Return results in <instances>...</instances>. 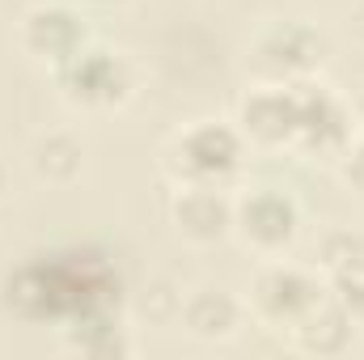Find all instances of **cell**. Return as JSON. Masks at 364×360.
Segmentation results:
<instances>
[{
    "label": "cell",
    "instance_id": "5",
    "mask_svg": "<svg viewBox=\"0 0 364 360\" xmlns=\"http://www.w3.org/2000/svg\"><path fill=\"white\" fill-rule=\"evenodd\" d=\"M301 225L305 212L284 186H250L233 195V238L259 259H284L296 246Z\"/></svg>",
    "mask_w": 364,
    "mask_h": 360
},
{
    "label": "cell",
    "instance_id": "8",
    "mask_svg": "<svg viewBox=\"0 0 364 360\" xmlns=\"http://www.w3.org/2000/svg\"><path fill=\"white\" fill-rule=\"evenodd\" d=\"M93 43V30L81 13V4L73 0H38L17 17V47L43 64V68H60L73 55H81Z\"/></svg>",
    "mask_w": 364,
    "mask_h": 360
},
{
    "label": "cell",
    "instance_id": "7",
    "mask_svg": "<svg viewBox=\"0 0 364 360\" xmlns=\"http://www.w3.org/2000/svg\"><path fill=\"white\" fill-rule=\"evenodd\" d=\"M356 140V115L352 102H343L331 85H322L318 77L296 81V157L309 162H339V153Z\"/></svg>",
    "mask_w": 364,
    "mask_h": 360
},
{
    "label": "cell",
    "instance_id": "15",
    "mask_svg": "<svg viewBox=\"0 0 364 360\" xmlns=\"http://www.w3.org/2000/svg\"><path fill=\"white\" fill-rule=\"evenodd\" d=\"M356 268H364V233L360 229H348V225L326 229L318 238V271L326 275V284Z\"/></svg>",
    "mask_w": 364,
    "mask_h": 360
},
{
    "label": "cell",
    "instance_id": "2",
    "mask_svg": "<svg viewBox=\"0 0 364 360\" xmlns=\"http://www.w3.org/2000/svg\"><path fill=\"white\" fill-rule=\"evenodd\" d=\"M250 144L237 123L225 119H195L174 132L161 149V174L174 186H233L246 170Z\"/></svg>",
    "mask_w": 364,
    "mask_h": 360
},
{
    "label": "cell",
    "instance_id": "13",
    "mask_svg": "<svg viewBox=\"0 0 364 360\" xmlns=\"http://www.w3.org/2000/svg\"><path fill=\"white\" fill-rule=\"evenodd\" d=\"M30 170H34V179L47 182V186H73L81 179V170H85L81 136H73L64 127L38 132L34 144H30Z\"/></svg>",
    "mask_w": 364,
    "mask_h": 360
},
{
    "label": "cell",
    "instance_id": "9",
    "mask_svg": "<svg viewBox=\"0 0 364 360\" xmlns=\"http://www.w3.org/2000/svg\"><path fill=\"white\" fill-rule=\"evenodd\" d=\"M233 123L250 149L292 153V144H296V85L259 81L255 90L242 93Z\"/></svg>",
    "mask_w": 364,
    "mask_h": 360
},
{
    "label": "cell",
    "instance_id": "12",
    "mask_svg": "<svg viewBox=\"0 0 364 360\" xmlns=\"http://www.w3.org/2000/svg\"><path fill=\"white\" fill-rule=\"evenodd\" d=\"M356 339V318L348 314V305L331 292L305 322H296L288 331V344L301 352V356H318V360H335L343 356Z\"/></svg>",
    "mask_w": 364,
    "mask_h": 360
},
{
    "label": "cell",
    "instance_id": "19",
    "mask_svg": "<svg viewBox=\"0 0 364 360\" xmlns=\"http://www.w3.org/2000/svg\"><path fill=\"white\" fill-rule=\"evenodd\" d=\"M77 4H93V9H123L127 0H77Z\"/></svg>",
    "mask_w": 364,
    "mask_h": 360
},
{
    "label": "cell",
    "instance_id": "1",
    "mask_svg": "<svg viewBox=\"0 0 364 360\" xmlns=\"http://www.w3.org/2000/svg\"><path fill=\"white\" fill-rule=\"evenodd\" d=\"M127 280L106 246L64 242L26 255L0 280V309L26 327L68 331L97 314H123Z\"/></svg>",
    "mask_w": 364,
    "mask_h": 360
},
{
    "label": "cell",
    "instance_id": "11",
    "mask_svg": "<svg viewBox=\"0 0 364 360\" xmlns=\"http://www.w3.org/2000/svg\"><path fill=\"white\" fill-rule=\"evenodd\" d=\"M246 301L233 297L229 288H195L191 297L178 301V322L191 339L203 344H229L246 327Z\"/></svg>",
    "mask_w": 364,
    "mask_h": 360
},
{
    "label": "cell",
    "instance_id": "6",
    "mask_svg": "<svg viewBox=\"0 0 364 360\" xmlns=\"http://www.w3.org/2000/svg\"><path fill=\"white\" fill-rule=\"evenodd\" d=\"M250 68L259 81H275V85H296V81H309L318 77L322 60H326V38L309 26V21H296V17H275L263 21L250 38Z\"/></svg>",
    "mask_w": 364,
    "mask_h": 360
},
{
    "label": "cell",
    "instance_id": "3",
    "mask_svg": "<svg viewBox=\"0 0 364 360\" xmlns=\"http://www.w3.org/2000/svg\"><path fill=\"white\" fill-rule=\"evenodd\" d=\"M51 77H55L60 102L68 110H77V115H114L140 90V73L127 60V51H114V47H106L97 38L81 55L60 64Z\"/></svg>",
    "mask_w": 364,
    "mask_h": 360
},
{
    "label": "cell",
    "instance_id": "18",
    "mask_svg": "<svg viewBox=\"0 0 364 360\" xmlns=\"http://www.w3.org/2000/svg\"><path fill=\"white\" fill-rule=\"evenodd\" d=\"M352 115H356V136H364V93L352 102Z\"/></svg>",
    "mask_w": 364,
    "mask_h": 360
},
{
    "label": "cell",
    "instance_id": "4",
    "mask_svg": "<svg viewBox=\"0 0 364 360\" xmlns=\"http://www.w3.org/2000/svg\"><path fill=\"white\" fill-rule=\"evenodd\" d=\"M326 297H331V284H326V275L318 268H301V263H288V259H267L263 268L255 271V280H250L246 309L263 327L288 335Z\"/></svg>",
    "mask_w": 364,
    "mask_h": 360
},
{
    "label": "cell",
    "instance_id": "10",
    "mask_svg": "<svg viewBox=\"0 0 364 360\" xmlns=\"http://www.w3.org/2000/svg\"><path fill=\"white\" fill-rule=\"evenodd\" d=\"M170 225L186 246H220L233 238V195L225 186H178L170 199Z\"/></svg>",
    "mask_w": 364,
    "mask_h": 360
},
{
    "label": "cell",
    "instance_id": "14",
    "mask_svg": "<svg viewBox=\"0 0 364 360\" xmlns=\"http://www.w3.org/2000/svg\"><path fill=\"white\" fill-rule=\"evenodd\" d=\"M60 335L77 356H90V360H119L136 352L123 314H97V318H85V322H77V327H68Z\"/></svg>",
    "mask_w": 364,
    "mask_h": 360
},
{
    "label": "cell",
    "instance_id": "17",
    "mask_svg": "<svg viewBox=\"0 0 364 360\" xmlns=\"http://www.w3.org/2000/svg\"><path fill=\"white\" fill-rule=\"evenodd\" d=\"M331 292L348 305V314L356 318V327H364V268L348 271V275H339V280H331Z\"/></svg>",
    "mask_w": 364,
    "mask_h": 360
},
{
    "label": "cell",
    "instance_id": "16",
    "mask_svg": "<svg viewBox=\"0 0 364 360\" xmlns=\"http://www.w3.org/2000/svg\"><path fill=\"white\" fill-rule=\"evenodd\" d=\"M339 179H343V186H348V195H356L364 203V136H356L343 153H339Z\"/></svg>",
    "mask_w": 364,
    "mask_h": 360
},
{
    "label": "cell",
    "instance_id": "21",
    "mask_svg": "<svg viewBox=\"0 0 364 360\" xmlns=\"http://www.w3.org/2000/svg\"><path fill=\"white\" fill-rule=\"evenodd\" d=\"M4 186H9V174H4V166H0V199H4Z\"/></svg>",
    "mask_w": 364,
    "mask_h": 360
},
{
    "label": "cell",
    "instance_id": "20",
    "mask_svg": "<svg viewBox=\"0 0 364 360\" xmlns=\"http://www.w3.org/2000/svg\"><path fill=\"white\" fill-rule=\"evenodd\" d=\"M356 30H360V38H364V0L356 4Z\"/></svg>",
    "mask_w": 364,
    "mask_h": 360
}]
</instances>
